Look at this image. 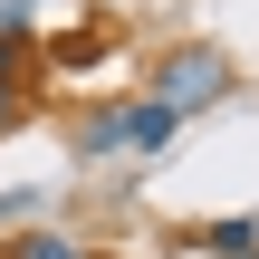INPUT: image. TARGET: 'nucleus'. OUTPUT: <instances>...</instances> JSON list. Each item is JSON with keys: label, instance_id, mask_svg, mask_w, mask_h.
<instances>
[{"label": "nucleus", "instance_id": "39448f33", "mask_svg": "<svg viewBox=\"0 0 259 259\" xmlns=\"http://www.w3.org/2000/svg\"><path fill=\"white\" fill-rule=\"evenodd\" d=\"M38 211V192H0V221H29Z\"/></svg>", "mask_w": 259, "mask_h": 259}, {"label": "nucleus", "instance_id": "423d86ee", "mask_svg": "<svg viewBox=\"0 0 259 259\" xmlns=\"http://www.w3.org/2000/svg\"><path fill=\"white\" fill-rule=\"evenodd\" d=\"M19 115H29V106H19V87H0V135H10Z\"/></svg>", "mask_w": 259, "mask_h": 259}, {"label": "nucleus", "instance_id": "20e7f679", "mask_svg": "<svg viewBox=\"0 0 259 259\" xmlns=\"http://www.w3.org/2000/svg\"><path fill=\"white\" fill-rule=\"evenodd\" d=\"M0 259H87V250H77V240H58V231H19Z\"/></svg>", "mask_w": 259, "mask_h": 259}, {"label": "nucleus", "instance_id": "f03ea898", "mask_svg": "<svg viewBox=\"0 0 259 259\" xmlns=\"http://www.w3.org/2000/svg\"><path fill=\"white\" fill-rule=\"evenodd\" d=\"M115 115H125V144H144V154H154V144H173V115H163L154 96H135V106H115Z\"/></svg>", "mask_w": 259, "mask_h": 259}, {"label": "nucleus", "instance_id": "0eeeda50", "mask_svg": "<svg viewBox=\"0 0 259 259\" xmlns=\"http://www.w3.org/2000/svg\"><path fill=\"white\" fill-rule=\"evenodd\" d=\"M250 259H259V250H250Z\"/></svg>", "mask_w": 259, "mask_h": 259}, {"label": "nucleus", "instance_id": "f257e3e1", "mask_svg": "<svg viewBox=\"0 0 259 259\" xmlns=\"http://www.w3.org/2000/svg\"><path fill=\"white\" fill-rule=\"evenodd\" d=\"M231 96V58L211 48V38H183L173 58H163V77H154V106L183 125V115H202V106H221Z\"/></svg>", "mask_w": 259, "mask_h": 259}, {"label": "nucleus", "instance_id": "7ed1b4c3", "mask_svg": "<svg viewBox=\"0 0 259 259\" xmlns=\"http://www.w3.org/2000/svg\"><path fill=\"white\" fill-rule=\"evenodd\" d=\"M202 250H221V259H250V250H259V221H211V231H202Z\"/></svg>", "mask_w": 259, "mask_h": 259}]
</instances>
